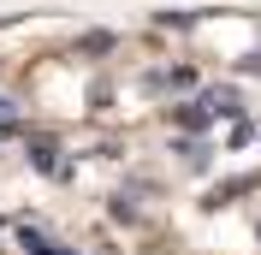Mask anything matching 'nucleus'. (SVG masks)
<instances>
[{
  "instance_id": "nucleus-1",
  "label": "nucleus",
  "mask_w": 261,
  "mask_h": 255,
  "mask_svg": "<svg viewBox=\"0 0 261 255\" xmlns=\"http://www.w3.org/2000/svg\"><path fill=\"white\" fill-rule=\"evenodd\" d=\"M0 255H261V6L0 24Z\"/></svg>"
}]
</instances>
